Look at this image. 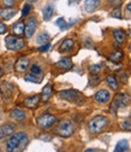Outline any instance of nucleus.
<instances>
[{"instance_id":"e433bc0d","label":"nucleus","mask_w":131,"mask_h":152,"mask_svg":"<svg viewBox=\"0 0 131 152\" xmlns=\"http://www.w3.org/2000/svg\"><path fill=\"white\" fill-rule=\"evenodd\" d=\"M3 1H4V4L6 6H12L13 3H14V0H3Z\"/></svg>"},{"instance_id":"5701e85b","label":"nucleus","mask_w":131,"mask_h":152,"mask_svg":"<svg viewBox=\"0 0 131 152\" xmlns=\"http://www.w3.org/2000/svg\"><path fill=\"white\" fill-rule=\"evenodd\" d=\"M53 12H54L53 6H52L51 4H49V5H47V6L43 9V11H42L43 20H45V21H49L51 18H52V16H53Z\"/></svg>"},{"instance_id":"412c9836","label":"nucleus","mask_w":131,"mask_h":152,"mask_svg":"<svg viewBox=\"0 0 131 152\" xmlns=\"http://www.w3.org/2000/svg\"><path fill=\"white\" fill-rule=\"evenodd\" d=\"M57 66L60 68V69L69 70V69L72 68V62H71V59H69V58H63V59H60V61L57 63Z\"/></svg>"},{"instance_id":"f03ea898","label":"nucleus","mask_w":131,"mask_h":152,"mask_svg":"<svg viewBox=\"0 0 131 152\" xmlns=\"http://www.w3.org/2000/svg\"><path fill=\"white\" fill-rule=\"evenodd\" d=\"M106 126H107V118L103 116H98L89 122V130L93 134H98Z\"/></svg>"},{"instance_id":"473e14b6","label":"nucleus","mask_w":131,"mask_h":152,"mask_svg":"<svg viewBox=\"0 0 131 152\" xmlns=\"http://www.w3.org/2000/svg\"><path fill=\"white\" fill-rule=\"evenodd\" d=\"M99 82H100V79L96 75H94V77H91V80H90V85L91 86H96Z\"/></svg>"},{"instance_id":"393cba45","label":"nucleus","mask_w":131,"mask_h":152,"mask_svg":"<svg viewBox=\"0 0 131 152\" xmlns=\"http://www.w3.org/2000/svg\"><path fill=\"white\" fill-rule=\"evenodd\" d=\"M123 57H124V53H123L122 51H116V52H113V53L111 54L109 59H111L112 62H114V63H119V62L123 59Z\"/></svg>"},{"instance_id":"dca6fc26","label":"nucleus","mask_w":131,"mask_h":152,"mask_svg":"<svg viewBox=\"0 0 131 152\" xmlns=\"http://www.w3.org/2000/svg\"><path fill=\"white\" fill-rule=\"evenodd\" d=\"M16 15V9H13V7H11V6H7L6 9H4V10H1L0 11V16H1L4 20H11V18L13 17Z\"/></svg>"},{"instance_id":"423d86ee","label":"nucleus","mask_w":131,"mask_h":152,"mask_svg":"<svg viewBox=\"0 0 131 152\" xmlns=\"http://www.w3.org/2000/svg\"><path fill=\"white\" fill-rule=\"evenodd\" d=\"M55 122H57L55 116L49 115V113H45V115H42L41 117L37 118V124H39V127L41 129H47V128L52 127Z\"/></svg>"},{"instance_id":"aec40b11","label":"nucleus","mask_w":131,"mask_h":152,"mask_svg":"<svg viewBox=\"0 0 131 152\" xmlns=\"http://www.w3.org/2000/svg\"><path fill=\"white\" fill-rule=\"evenodd\" d=\"M72 46H73V40L72 39H66L59 46V51L60 52H67V51H70L72 48Z\"/></svg>"},{"instance_id":"58836bf2","label":"nucleus","mask_w":131,"mask_h":152,"mask_svg":"<svg viewBox=\"0 0 131 152\" xmlns=\"http://www.w3.org/2000/svg\"><path fill=\"white\" fill-rule=\"evenodd\" d=\"M126 9H127V11H129V12L131 13V3H129V4H127V6H126Z\"/></svg>"},{"instance_id":"c756f323","label":"nucleus","mask_w":131,"mask_h":152,"mask_svg":"<svg viewBox=\"0 0 131 152\" xmlns=\"http://www.w3.org/2000/svg\"><path fill=\"white\" fill-rule=\"evenodd\" d=\"M101 66H102V64H95V65H91V66H90V72H91L93 75H98V74H99V71H100V69H101Z\"/></svg>"},{"instance_id":"b1692460","label":"nucleus","mask_w":131,"mask_h":152,"mask_svg":"<svg viewBox=\"0 0 131 152\" xmlns=\"http://www.w3.org/2000/svg\"><path fill=\"white\" fill-rule=\"evenodd\" d=\"M114 39H116V42L119 45V44H123L124 41H125V33L123 31V30H120V29H117V30H114Z\"/></svg>"},{"instance_id":"6ab92c4d","label":"nucleus","mask_w":131,"mask_h":152,"mask_svg":"<svg viewBox=\"0 0 131 152\" xmlns=\"http://www.w3.org/2000/svg\"><path fill=\"white\" fill-rule=\"evenodd\" d=\"M49 39H51L49 34L46 33V31H43V33H40L39 35H37V37H36V42L39 44V45H45V44H47V42L49 41Z\"/></svg>"},{"instance_id":"6e6552de","label":"nucleus","mask_w":131,"mask_h":152,"mask_svg":"<svg viewBox=\"0 0 131 152\" xmlns=\"http://www.w3.org/2000/svg\"><path fill=\"white\" fill-rule=\"evenodd\" d=\"M36 26H37V21H36L35 17H30L27 21V24L24 26V34H25V36L28 37V39H30V37L34 35Z\"/></svg>"},{"instance_id":"ddd939ff","label":"nucleus","mask_w":131,"mask_h":152,"mask_svg":"<svg viewBox=\"0 0 131 152\" xmlns=\"http://www.w3.org/2000/svg\"><path fill=\"white\" fill-rule=\"evenodd\" d=\"M100 5V0H85L84 9L87 12H94Z\"/></svg>"},{"instance_id":"9b49d317","label":"nucleus","mask_w":131,"mask_h":152,"mask_svg":"<svg viewBox=\"0 0 131 152\" xmlns=\"http://www.w3.org/2000/svg\"><path fill=\"white\" fill-rule=\"evenodd\" d=\"M95 100L100 104H105L109 100V92L106 89H101L99 92H96L95 94Z\"/></svg>"},{"instance_id":"c9c22d12","label":"nucleus","mask_w":131,"mask_h":152,"mask_svg":"<svg viewBox=\"0 0 131 152\" xmlns=\"http://www.w3.org/2000/svg\"><path fill=\"white\" fill-rule=\"evenodd\" d=\"M109 5H119L122 3V0H109Z\"/></svg>"},{"instance_id":"4468645a","label":"nucleus","mask_w":131,"mask_h":152,"mask_svg":"<svg viewBox=\"0 0 131 152\" xmlns=\"http://www.w3.org/2000/svg\"><path fill=\"white\" fill-rule=\"evenodd\" d=\"M39 102H40V96H33L24 100V105L29 109H34L39 105Z\"/></svg>"},{"instance_id":"39448f33","label":"nucleus","mask_w":131,"mask_h":152,"mask_svg":"<svg viewBox=\"0 0 131 152\" xmlns=\"http://www.w3.org/2000/svg\"><path fill=\"white\" fill-rule=\"evenodd\" d=\"M5 44H6V47H7L9 50H14V51L22 50V48L25 46L24 40L20 39V37H17V36H13V35L6 36Z\"/></svg>"},{"instance_id":"bb28decb","label":"nucleus","mask_w":131,"mask_h":152,"mask_svg":"<svg viewBox=\"0 0 131 152\" xmlns=\"http://www.w3.org/2000/svg\"><path fill=\"white\" fill-rule=\"evenodd\" d=\"M106 81H107L108 86H111L112 89H114V91L118 89V81H117V79L114 77V76H107Z\"/></svg>"},{"instance_id":"a878e982","label":"nucleus","mask_w":131,"mask_h":152,"mask_svg":"<svg viewBox=\"0 0 131 152\" xmlns=\"http://www.w3.org/2000/svg\"><path fill=\"white\" fill-rule=\"evenodd\" d=\"M41 77L42 76H37V75H35V74H33V72H29L28 75H25V81H28V82H35V83H39L40 82V80H41Z\"/></svg>"},{"instance_id":"c85d7f7f","label":"nucleus","mask_w":131,"mask_h":152,"mask_svg":"<svg viewBox=\"0 0 131 152\" xmlns=\"http://www.w3.org/2000/svg\"><path fill=\"white\" fill-rule=\"evenodd\" d=\"M30 72H33V74H35V75H37V76H42V69H41L39 65H37V64H34V65L31 66Z\"/></svg>"},{"instance_id":"f8f14e48","label":"nucleus","mask_w":131,"mask_h":152,"mask_svg":"<svg viewBox=\"0 0 131 152\" xmlns=\"http://www.w3.org/2000/svg\"><path fill=\"white\" fill-rule=\"evenodd\" d=\"M14 124L12 123H6L4 126L0 127V138H4V137H7V135H11L12 133L14 132Z\"/></svg>"},{"instance_id":"2f4dec72","label":"nucleus","mask_w":131,"mask_h":152,"mask_svg":"<svg viewBox=\"0 0 131 152\" xmlns=\"http://www.w3.org/2000/svg\"><path fill=\"white\" fill-rule=\"evenodd\" d=\"M30 11H31V5L27 4V5L23 7V10H22V17H27Z\"/></svg>"},{"instance_id":"1a4fd4ad","label":"nucleus","mask_w":131,"mask_h":152,"mask_svg":"<svg viewBox=\"0 0 131 152\" xmlns=\"http://www.w3.org/2000/svg\"><path fill=\"white\" fill-rule=\"evenodd\" d=\"M29 64H30V59L28 58V57H22V58H20V59L17 61V63H16V65H14L16 71H18V72H24V71L28 69Z\"/></svg>"},{"instance_id":"a19ab883","label":"nucleus","mask_w":131,"mask_h":152,"mask_svg":"<svg viewBox=\"0 0 131 152\" xmlns=\"http://www.w3.org/2000/svg\"><path fill=\"white\" fill-rule=\"evenodd\" d=\"M0 76H1V68H0Z\"/></svg>"},{"instance_id":"20e7f679","label":"nucleus","mask_w":131,"mask_h":152,"mask_svg":"<svg viewBox=\"0 0 131 152\" xmlns=\"http://www.w3.org/2000/svg\"><path fill=\"white\" fill-rule=\"evenodd\" d=\"M58 98L67 102H77L82 98V94L76 89H65L58 93Z\"/></svg>"},{"instance_id":"4c0bfd02","label":"nucleus","mask_w":131,"mask_h":152,"mask_svg":"<svg viewBox=\"0 0 131 152\" xmlns=\"http://www.w3.org/2000/svg\"><path fill=\"white\" fill-rule=\"evenodd\" d=\"M123 127H124L125 129H130V128H131V123H130L129 121H125V122L123 123Z\"/></svg>"},{"instance_id":"79ce46f5","label":"nucleus","mask_w":131,"mask_h":152,"mask_svg":"<svg viewBox=\"0 0 131 152\" xmlns=\"http://www.w3.org/2000/svg\"><path fill=\"white\" fill-rule=\"evenodd\" d=\"M29 1H33V0H29Z\"/></svg>"},{"instance_id":"ea45409f","label":"nucleus","mask_w":131,"mask_h":152,"mask_svg":"<svg viewBox=\"0 0 131 152\" xmlns=\"http://www.w3.org/2000/svg\"><path fill=\"white\" fill-rule=\"evenodd\" d=\"M41 139H42V140H46V141L51 140V138H49V137H41Z\"/></svg>"},{"instance_id":"9d476101","label":"nucleus","mask_w":131,"mask_h":152,"mask_svg":"<svg viewBox=\"0 0 131 152\" xmlns=\"http://www.w3.org/2000/svg\"><path fill=\"white\" fill-rule=\"evenodd\" d=\"M0 92H1L4 98H10L13 93V86L9 82H3L0 85Z\"/></svg>"},{"instance_id":"72a5a7b5","label":"nucleus","mask_w":131,"mask_h":152,"mask_svg":"<svg viewBox=\"0 0 131 152\" xmlns=\"http://www.w3.org/2000/svg\"><path fill=\"white\" fill-rule=\"evenodd\" d=\"M6 31H7V27H6V24H4V23L0 22V34H5Z\"/></svg>"},{"instance_id":"cd10ccee","label":"nucleus","mask_w":131,"mask_h":152,"mask_svg":"<svg viewBox=\"0 0 131 152\" xmlns=\"http://www.w3.org/2000/svg\"><path fill=\"white\" fill-rule=\"evenodd\" d=\"M55 24H57L60 29H63V30H65V29H67V27H69V24L66 23V21L64 20V18L62 17V18H58L57 20V22H55Z\"/></svg>"},{"instance_id":"2eb2a0df","label":"nucleus","mask_w":131,"mask_h":152,"mask_svg":"<svg viewBox=\"0 0 131 152\" xmlns=\"http://www.w3.org/2000/svg\"><path fill=\"white\" fill-rule=\"evenodd\" d=\"M11 118H13L17 122H22L25 118V113L21 109H14V110L11 111Z\"/></svg>"},{"instance_id":"f704fd0d","label":"nucleus","mask_w":131,"mask_h":152,"mask_svg":"<svg viewBox=\"0 0 131 152\" xmlns=\"http://www.w3.org/2000/svg\"><path fill=\"white\" fill-rule=\"evenodd\" d=\"M51 48V45H49V42H47V44H45V45H41L40 46V51H47V50H49Z\"/></svg>"},{"instance_id":"a211bd4d","label":"nucleus","mask_w":131,"mask_h":152,"mask_svg":"<svg viewBox=\"0 0 131 152\" xmlns=\"http://www.w3.org/2000/svg\"><path fill=\"white\" fill-rule=\"evenodd\" d=\"M52 93H53V87H52L51 85L45 86V88L42 89V93H41V99H42V102H47V100L51 98Z\"/></svg>"},{"instance_id":"4be33fe9","label":"nucleus","mask_w":131,"mask_h":152,"mask_svg":"<svg viewBox=\"0 0 131 152\" xmlns=\"http://www.w3.org/2000/svg\"><path fill=\"white\" fill-rule=\"evenodd\" d=\"M114 151H116V152H119V151H120V152L129 151V142H127V140H126V139L120 140V141L117 144V146H116Z\"/></svg>"},{"instance_id":"f257e3e1","label":"nucleus","mask_w":131,"mask_h":152,"mask_svg":"<svg viewBox=\"0 0 131 152\" xmlns=\"http://www.w3.org/2000/svg\"><path fill=\"white\" fill-rule=\"evenodd\" d=\"M28 137L25 133H17L13 137H11L6 144V150L9 152H14V151H23L27 145H28Z\"/></svg>"},{"instance_id":"0eeeda50","label":"nucleus","mask_w":131,"mask_h":152,"mask_svg":"<svg viewBox=\"0 0 131 152\" xmlns=\"http://www.w3.org/2000/svg\"><path fill=\"white\" fill-rule=\"evenodd\" d=\"M130 103V97L127 94H118L116 96L113 103H112V111H116L117 109L125 107Z\"/></svg>"},{"instance_id":"7c9ffc66","label":"nucleus","mask_w":131,"mask_h":152,"mask_svg":"<svg viewBox=\"0 0 131 152\" xmlns=\"http://www.w3.org/2000/svg\"><path fill=\"white\" fill-rule=\"evenodd\" d=\"M111 16H112V17H114V18H122V11H120V7L114 9L113 11H112Z\"/></svg>"},{"instance_id":"f3484780","label":"nucleus","mask_w":131,"mask_h":152,"mask_svg":"<svg viewBox=\"0 0 131 152\" xmlns=\"http://www.w3.org/2000/svg\"><path fill=\"white\" fill-rule=\"evenodd\" d=\"M12 31H13L14 35H17V36L23 35V34H24V23H23L22 21L16 22V23L13 24V27H12Z\"/></svg>"},{"instance_id":"7ed1b4c3","label":"nucleus","mask_w":131,"mask_h":152,"mask_svg":"<svg viewBox=\"0 0 131 152\" xmlns=\"http://www.w3.org/2000/svg\"><path fill=\"white\" fill-rule=\"evenodd\" d=\"M73 130H75V126L71 121L69 120H64L59 123L58 128H57V133L60 135V137H64V138H67V137H71L73 134Z\"/></svg>"}]
</instances>
